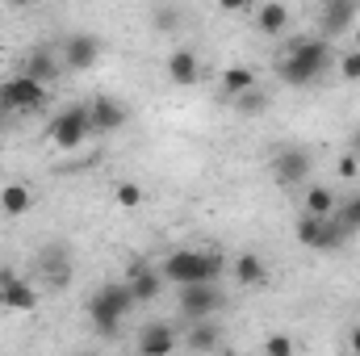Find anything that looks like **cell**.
Returning <instances> with one entry per match:
<instances>
[{
	"label": "cell",
	"instance_id": "obj_1",
	"mask_svg": "<svg viewBox=\"0 0 360 356\" xmlns=\"http://www.w3.org/2000/svg\"><path fill=\"white\" fill-rule=\"evenodd\" d=\"M327 63H331V46L323 38H293L285 59L276 63V76L285 84H293V89H306V84H314L323 76Z\"/></svg>",
	"mask_w": 360,
	"mask_h": 356
},
{
	"label": "cell",
	"instance_id": "obj_2",
	"mask_svg": "<svg viewBox=\"0 0 360 356\" xmlns=\"http://www.w3.org/2000/svg\"><path fill=\"white\" fill-rule=\"evenodd\" d=\"M164 281H172V285H214L222 272H226V260H222V252H188V248H180V252H168L164 256Z\"/></svg>",
	"mask_w": 360,
	"mask_h": 356
},
{
	"label": "cell",
	"instance_id": "obj_3",
	"mask_svg": "<svg viewBox=\"0 0 360 356\" xmlns=\"http://www.w3.org/2000/svg\"><path fill=\"white\" fill-rule=\"evenodd\" d=\"M134 306H139V302H134L130 285H101V289L89 298V319L105 340H113L117 327H122V319H126Z\"/></svg>",
	"mask_w": 360,
	"mask_h": 356
},
{
	"label": "cell",
	"instance_id": "obj_4",
	"mask_svg": "<svg viewBox=\"0 0 360 356\" xmlns=\"http://www.w3.org/2000/svg\"><path fill=\"white\" fill-rule=\"evenodd\" d=\"M51 143L55 147H63V151H76L84 139L92 134V113L89 105H68L63 113H55V122H51Z\"/></svg>",
	"mask_w": 360,
	"mask_h": 356
},
{
	"label": "cell",
	"instance_id": "obj_5",
	"mask_svg": "<svg viewBox=\"0 0 360 356\" xmlns=\"http://www.w3.org/2000/svg\"><path fill=\"white\" fill-rule=\"evenodd\" d=\"M293 235H297V243L302 248H314V252H335L340 243H344V222L340 218H310V214H302L297 218V227H293Z\"/></svg>",
	"mask_w": 360,
	"mask_h": 356
},
{
	"label": "cell",
	"instance_id": "obj_6",
	"mask_svg": "<svg viewBox=\"0 0 360 356\" xmlns=\"http://www.w3.org/2000/svg\"><path fill=\"white\" fill-rule=\"evenodd\" d=\"M42 101H46V84L30 80L25 72L0 84V109H13V113H34Z\"/></svg>",
	"mask_w": 360,
	"mask_h": 356
},
{
	"label": "cell",
	"instance_id": "obj_7",
	"mask_svg": "<svg viewBox=\"0 0 360 356\" xmlns=\"http://www.w3.org/2000/svg\"><path fill=\"white\" fill-rule=\"evenodd\" d=\"M310 168H314V155L306 147H281L276 160H272L276 184H302V180L310 177Z\"/></svg>",
	"mask_w": 360,
	"mask_h": 356
},
{
	"label": "cell",
	"instance_id": "obj_8",
	"mask_svg": "<svg viewBox=\"0 0 360 356\" xmlns=\"http://www.w3.org/2000/svg\"><path fill=\"white\" fill-rule=\"evenodd\" d=\"M0 306H4V310L25 314V310H34V306H38V289H34L30 281H21L13 268H0Z\"/></svg>",
	"mask_w": 360,
	"mask_h": 356
},
{
	"label": "cell",
	"instance_id": "obj_9",
	"mask_svg": "<svg viewBox=\"0 0 360 356\" xmlns=\"http://www.w3.org/2000/svg\"><path fill=\"white\" fill-rule=\"evenodd\" d=\"M218 306H222L218 285H184V289H180V314H188V319H197V323H205Z\"/></svg>",
	"mask_w": 360,
	"mask_h": 356
},
{
	"label": "cell",
	"instance_id": "obj_10",
	"mask_svg": "<svg viewBox=\"0 0 360 356\" xmlns=\"http://www.w3.org/2000/svg\"><path fill=\"white\" fill-rule=\"evenodd\" d=\"M89 113H92V134H113V130L126 126V109H122V101H113V96H92Z\"/></svg>",
	"mask_w": 360,
	"mask_h": 356
},
{
	"label": "cell",
	"instance_id": "obj_11",
	"mask_svg": "<svg viewBox=\"0 0 360 356\" xmlns=\"http://www.w3.org/2000/svg\"><path fill=\"white\" fill-rule=\"evenodd\" d=\"M96 59H101V42H96L92 34H76V38H68V46H63V68H72V72H89V68H96Z\"/></svg>",
	"mask_w": 360,
	"mask_h": 356
},
{
	"label": "cell",
	"instance_id": "obj_12",
	"mask_svg": "<svg viewBox=\"0 0 360 356\" xmlns=\"http://www.w3.org/2000/svg\"><path fill=\"white\" fill-rule=\"evenodd\" d=\"M176 352V331L168 323H147L139 331V356H172Z\"/></svg>",
	"mask_w": 360,
	"mask_h": 356
},
{
	"label": "cell",
	"instance_id": "obj_13",
	"mask_svg": "<svg viewBox=\"0 0 360 356\" xmlns=\"http://www.w3.org/2000/svg\"><path fill=\"white\" fill-rule=\"evenodd\" d=\"M352 21H356V4H348V0H327V4L319 8V30H323V42H327L331 34H344Z\"/></svg>",
	"mask_w": 360,
	"mask_h": 356
},
{
	"label": "cell",
	"instance_id": "obj_14",
	"mask_svg": "<svg viewBox=\"0 0 360 356\" xmlns=\"http://www.w3.org/2000/svg\"><path fill=\"white\" fill-rule=\"evenodd\" d=\"M197 76H201V63H197V55L193 51H172L168 55V80L180 84V89H188V84H197Z\"/></svg>",
	"mask_w": 360,
	"mask_h": 356
},
{
	"label": "cell",
	"instance_id": "obj_15",
	"mask_svg": "<svg viewBox=\"0 0 360 356\" xmlns=\"http://www.w3.org/2000/svg\"><path fill=\"white\" fill-rule=\"evenodd\" d=\"M126 285H130L134 302H155L160 289H164V272H160V268H134V276H130Z\"/></svg>",
	"mask_w": 360,
	"mask_h": 356
},
{
	"label": "cell",
	"instance_id": "obj_16",
	"mask_svg": "<svg viewBox=\"0 0 360 356\" xmlns=\"http://www.w3.org/2000/svg\"><path fill=\"white\" fill-rule=\"evenodd\" d=\"M252 89H256V72H252V68L231 63V68L222 72V92H226V96H235V101H239V96H248Z\"/></svg>",
	"mask_w": 360,
	"mask_h": 356
},
{
	"label": "cell",
	"instance_id": "obj_17",
	"mask_svg": "<svg viewBox=\"0 0 360 356\" xmlns=\"http://www.w3.org/2000/svg\"><path fill=\"white\" fill-rule=\"evenodd\" d=\"M30 205H34V193H30V184H4V189H0V210H4L8 218L25 214Z\"/></svg>",
	"mask_w": 360,
	"mask_h": 356
},
{
	"label": "cell",
	"instance_id": "obj_18",
	"mask_svg": "<svg viewBox=\"0 0 360 356\" xmlns=\"http://www.w3.org/2000/svg\"><path fill=\"white\" fill-rule=\"evenodd\" d=\"M42 272L55 281V285H68V276H72V260H68V248H46L42 256Z\"/></svg>",
	"mask_w": 360,
	"mask_h": 356
},
{
	"label": "cell",
	"instance_id": "obj_19",
	"mask_svg": "<svg viewBox=\"0 0 360 356\" xmlns=\"http://www.w3.org/2000/svg\"><path fill=\"white\" fill-rule=\"evenodd\" d=\"M235 276H239V285H260L264 276H269V268H264V260L256 256V252H239L235 256Z\"/></svg>",
	"mask_w": 360,
	"mask_h": 356
},
{
	"label": "cell",
	"instance_id": "obj_20",
	"mask_svg": "<svg viewBox=\"0 0 360 356\" xmlns=\"http://www.w3.org/2000/svg\"><path fill=\"white\" fill-rule=\"evenodd\" d=\"M256 25H260V34H285V25H289V8L285 4H260L256 8Z\"/></svg>",
	"mask_w": 360,
	"mask_h": 356
},
{
	"label": "cell",
	"instance_id": "obj_21",
	"mask_svg": "<svg viewBox=\"0 0 360 356\" xmlns=\"http://www.w3.org/2000/svg\"><path fill=\"white\" fill-rule=\"evenodd\" d=\"M306 214H310V218H331V214H335V193H331L327 184H314V189L306 193Z\"/></svg>",
	"mask_w": 360,
	"mask_h": 356
},
{
	"label": "cell",
	"instance_id": "obj_22",
	"mask_svg": "<svg viewBox=\"0 0 360 356\" xmlns=\"http://www.w3.org/2000/svg\"><path fill=\"white\" fill-rule=\"evenodd\" d=\"M218 340H222V331H218L210 319H205V323H197V327L184 336V344H188L193 352H214V348H218Z\"/></svg>",
	"mask_w": 360,
	"mask_h": 356
},
{
	"label": "cell",
	"instance_id": "obj_23",
	"mask_svg": "<svg viewBox=\"0 0 360 356\" xmlns=\"http://www.w3.org/2000/svg\"><path fill=\"white\" fill-rule=\"evenodd\" d=\"M55 72H59V68H55V59H51L46 51H34V55H30V63H25V76H30V80H38V84H51V80H55Z\"/></svg>",
	"mask_w": 360,
	"mask_h": 356
},
{
	"label": "cell",
	"instance_id": "obj_24",
	"mask_svg": "<svg viewBox=\"0 0 360 356\" xmlns=\"http://www.w3.org/2000/svg\"><path fill=\"white\" fill-rule=\"evenodd\" d=\"M113 201H117L122 210H139V205H143V184H134V180H117V184H113Z\"/></svg>",
	"mask_w": 360,
	"mask_h": 356
},
{
	"label": "cell",
	"instance_id": "obj_25",
	"mask_svg": "<svg viewBox=\"0 0 360 356\" xmlns=\"http://www.w3.org/2000/svg\"><path fill=\"white\" fill-rule=\"evenodd\" d=\"M340 222H344V231H360V197H348V201H344Z\"/></svg>",
	"mask_w": 360,
	"mask_h": 356
},
{
	"label": "cell",
	"instance_id": "obj_26",
	"mask_svg": "<svg viewBox=\"0 0 360 356\" xmlns=\"http://www.w3.org/2000/svg\"><path fill=\"white\" fill-rule=\"evenodd\" d=\"M264 356H293V340H289V336H281V331L269 336V340H264Z\"/></svg>",
	"mask_w": 360,
	"mask_h": 356
},
{
	"label": "cell",
	"instance_id": "obj_27",
	"mask_svg": "<svg viewBox=\"0 0 360 356\" xmlns=\"http://www.w3.org/2000/svg\"><path fill=\"white\" fill-rule=\"evenodd\" d=\"M340 76H344V80H360V51H348V55L340 59Z\"/></svg>",
	"mask_w": 360,
	"mask_h": 356
},
{
	"label": "cell",
	"instance_id": "obj_28",
	"mask_svg": "<svg viewBox=\"0 0 360 356\" xmlns=\"http://www.w3.org/2000/svg\"><path fill=\"white\" fill-rule=\"evenodd\" d=\"M155 25H160V30H176L180 25V8H155Z\"/></svg>",
	"mask_w": 360,
	"mask_h": 356
},
{
	"label": "cell",
	"instance_id": "obj_29",
	"mask_svg": "<svg viewBox=\"0 0 360 356\" xmlns=\"http://www.w3.org/2000/svg\"><path fill=\"white\" fill-rule=\"evenodd\" d=\"M335 172H340L344 180H352V177L360 172V160L352 155V151H348V155H340V164H335Z\"/></svg>",
	"mask_w": 360,
	"mask_h": 356
},
{
	"label": "cell",
	"instance_id": "obj_30",
	"mask_svg": "<svg viewBox=\"0 0 360 356\" xmlns=\"http://www.w3.org/2000/svg\"><path fill=\"white\" fill-rule=\"evenodd\" d=\"M235 105H239V109H243V113H260V109H264V96H260V92L252 89V92H248V96H239V101H235Z\"/></svg>",
	"mask_w": 360,
	"mask_h": 356
},
{
	"label": "cell",
	"instance_id": "obj_31",
	"mask_svg": "<svg viewBox=\"0 0 360 356\" xmlns=\"http://www.w3.org/2000/svg\"><path fill=\"white\" fill-rule=\"evenodd\" d=\"M348 344H352V352L360 356V327H352V336H348Z\"/></svg>",
	"mask_w": 360,
	"mask_h": 356
},
{
	"label": "cell",
	"instance_id": "obj_32",
	"mask_svg": "<svg viewBox=\"0 0 360 356\" xmlns=\"http://www.w3.org/2000/svg\"><path fill=\"white\" fill-rule=\"evenodd\" d=\"M348 143H352V155L360 160V130H352V139H348Z\"/></svg>",
	"mask_w": 360,
	"mask_h": 356
},
{
	"label": "cell",
	"instance_id": "obj_33",
	"mask_svg": "<svg viewBox=\"0 0 360 356\" xmlns=\"http://www.w3.org/2000/svg\"><path fill=\"white\" fill-rule=\"evenodd\" d=\"M356 51H360V30H356Z\"/></svg>",
	"mask_w": 360,
	"mask_h": 356
},
{
	"label": "cell",
	"instance_id": "obj_34",
	"mask_svg": "<svg viewBox=\"0 0 360 356\" xmlns=\"http://www.w3.org/2000/svg\"><path fill=\"white\" fill-rule=\"evenodd\" d=\"M80 356H96V352H80Z\"/></svg>",
	"mask_w": 360,
	"mask_h": 356
}]
</instances>
